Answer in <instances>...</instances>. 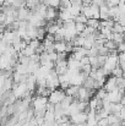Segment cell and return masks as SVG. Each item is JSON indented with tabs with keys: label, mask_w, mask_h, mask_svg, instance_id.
Segmentation results:
<instances>
[{
	"label": "cell",
	"mask_w": 125,
	"mask_h": 126,
	"mask_svg": "<svg viewBox=\"0 0 125 126\" xmlns=\"http://www.w3.org/2000/svg\"><path fill=\"white\" fill-rule=\"evenodd\" d=\"M54 48H55V51L56 53H65L66 51V48H68V43L65 41L63 42H55L54 43Z\"/></svg>",
	"instance_id": "obj_6"
},
{
	"label": "cell",
	"mask_w": 125,
	"mask_h": 126,
	"mask_svg": "<svg viewBox=\"0 0 125 126\" xmlns=\"http://www.w3.org/2000/svg\"><path fill=\"white\" fill-rule=\"evenodd\" d=\"M99 11H101V20H108V18H110L109 6L107 4H103L102 6H99Z\"/></svg>",
	"instance_id": "obj_5"
},
{
	"label": "cell",
	"mask_w": 125,
	"mask_h": 126,
	"mask_svg": "<svg viewBox=\"0 0 125 126\" xmlns=\"http://www.w3.org/2000/svg\"><path fill=\"white\" fill-rule=\"evenodd\" d=\"M71 5H77V6H82L83 5V0H70Z\"/></svg>",
	"instance_id": "obj_19"
},
{
	"label": "cell",
	"mask_w": 125,
	"mask_h": 126,
	"mask_svg": "<svg viewBox=\"0 0 125 126\" xmlns=\"http://www.w3.org/2000/svg\"><path fill=\"white\" fill-rule=\"evenodd\" d=\"M56 16H58L56 9L52 7V6H48V10H47V14H45V20L47 21H55Z\"/></svg>",
	"instance_id": "obj_4"
},
{
	"label": "cell",
	"mask_w": 125,
	"mask_h": 126,
	"mask_svg": "<svg viewBox=\"0 0 125 126\" xmlns=\"http://www.w3.org/2000/svg\"><path fill=\"white\" fill-rule=\"evenodd\" d=\"M87 120H88V115L86 111H79L70 116V121L72 124H86Z\"/></svg>",
	"instance_id": "obj_2"
},
{
	"label": "cell",
	"mask_w": 125,
	"mask_h": 126,
	"mask_svg": "<svg viewBox=\"0 0 125 126\" xmlns=\"http://www.w3.org/2000/svg\"><path fill=\"white\" fill-rule=\"evenodd\" d=\"M106 2H107V5H108L109 7H113V6H119L120 0H107Z\"/></svg>",
	"instance_id": "obj_14"
},
{
	"label": "cell",
	"mask_w": 125,
	"mask_h": 126,
	"mask_svg": "<svg viewBox=\"0 0 125 126\" xmlns=\"http://www.w3.org/2000/svg\"><path fill=\"white\" fill-rule=\"evenodd\" d=\"M119 59H120L122 61H125V51H123V53H119Z\"/></svg>",
	"instance_id": "obj_20"
},
{
	"label": "cell",
	"mask_w": 125,
	"mask_h": 126,
	"mask_svg": "<svg viewBox=\"0 0 125 126\" xmlns=\"http://www.w3.org/2000/svg\"><path fill=\"white\" fill-rule=\"evenodd\" d=\"M80 61H81L82 66H83V65H89V64H91V63H89V56H88V55L83 56V58L81 59V60H80Z\"/></svg>",
	"instance_id": "obj_16"
},
{
	"label": "cell",
	"mask_w": 125,
	"mask_h": 126,
	"mask_svg": "<svg viewBox=\"0 0 125 126\" xmlns=\"http://www.w3.org/2000/svg\"><path fill=\"white\" fill-rule=\"evenodd\" d=\"M112 31L114 33H124V26H122L119 22H115L113 28H112Z\"/></svg>",
	"instance_id": "obj_11"
},
{
	"label": "cell",
	"mask_w": 125,
	"mask_h": 126,
	"mask_svg": "<svg viewBox=\"0 0 125 126\" xmlns=\"http://www.w3.org/2000/svg\"><path fill=\"white\" fill-rule=\"evenodd\" d=\"M123 75H124V70L120 67V65H118V66L112 71V76H115L117 79H118V77H123Z\"/></svg>",
	"instance_id": "obj_10"
},
{
	"label": "cell",
	"mask_w": 125,
	"mask_h": 126,
	"mask_svg": "<svg viewBox=\"0 0 125 126\" xmlns=\"http://www.w3.org/2000/svg\"><path fill=\"white\" fill-rule=\"evenodd\" d=\"M104 89L107 91V92H112V91H114L115 88H118V84H117V77L115 76H109L108 79H107V81H106V83H104Z\"/></svg>",
	"instance_id": "obj_3"
},
{
	"label": "cell",
	"mask_w": 125,
	"mask_h": 126,
	"mask_svg": "<svg viewBox=\"0 0 125 126\" xmlns=\"http://www.w3.org/2000/svg\"><path fill=\"white\" fill-rule=\"evenodd\" d=\"M65 97H66V92L61 88H56L49 94V102L53 104H58V103H61Z\"/></svg>",
	"instance_id": "obj_1"
},
{
	"label": "cell",
	"mask_w": 125,
	"mask_h": 126,
	"mask_svg": "<svg viewBox=\"0 0 125 126\" xmlns=\"http://www.w3.org/2000/svg\"><path fill=\"white\" fill-rule=\"evenodd\" d=\"M106 1H107V0H92V4L98 5V6H102L103 4H107Z\"/></svg>",
	"instance_id": "obj_18"
},
{
	"label": "cell",
	"mask_w": 125,
	"mask_h": 126,
	"mask_svg": "<svg viewBox=\"0 0 125 126\" xmlns=\"http://www.w3.org/2000/svg\"><path fill=\"white\" fill-rule=\"evenodd\" d=\"M41 44H42L41 41H39V39H37V38H36V39H32V41H31V43H30V45H31L32 48H35V49H37V48H38Z\"/></svg>",
	"instance_id": "obj_15"
},
{
	"label": "cell",
	"mask_w": 125,
	"mask_h": 126,
	"mask_svg": "<svg viewBox=\"0 0 125 126\" xmlns=\"http://www.w3.org/2000/svg\"><path fill=\"white\" fill-rule=\"evenodd\" d=\"M75 22H80V23H86L87 25V22H88V18L83 15V14H80V15H77V16H75Z\"/></svg>",
	"instance_id": "obj_12"
},
{
	"label": "cell",
	"mask_w": 125,
	"mask_h": 126,
	"mask_svg": "<svg viewBox=\"0 0 125 126\" xmlns=\"http://www.w3.org/2000/svg\"><path fill=\"white\" fill-rule=\"evenodd\" d=\"M39 4H41L39 0H26V7H28V9L32 10V11H33Z\"/></svg>",
	"instance_id": "obj_8"
},
{
	"label": "cell",
	"mask_w": 125,
	"mask_h": 126,
	"mask_svg": "<svg viewBox=\"0 0 125 126\" xmlns=\"http://www.w3.org/2000/svg\"><path fill=\"white\" fill-rule=\"evenodd\" d=\"M92 0H83V5H91Z\"/></svg>",
	"instance_id": "obj_21"
},
{
	"label": "cell",
	"mask_w": 125,
	"mask_h": 126,
	"mask_svg": "<svg viewBox=\"0 0 125 126\" xmlns=\"http://www.w3.org/2000/svg\"><path fill=\"white\" fill-rule=\"evenodd\" d=\"M86 27H87V25H86V23L76 22V32H77V34H81L83 31L86 30Z\"/></svg>",
	"instance_id": "obj_13"
},
{
	"label": "cell",
	"mask_w": 125,
	"mask_h": 126,
	"mask_svg": "<svg viewBox=\"0 0 125 126\" xmlns=\"http://www.w3.org/2000/svg\"><path fill=\"white\" fill-rule=\"evenodd\" d=\"M118 53H123V51H125V42L120 43V44H118Z\"/></svg>",
	"instance_id": "obj_17"
},
{
	"label": "cell",
	"mask_w": 125,
	"mask_h": 126,
	"mask_svg": "<svg viewBox=\"0 0 125 126\" xmlns=\"http://www.w3.org/2000/svg\"><path fill=\"white\" fill-rule=\"evenodd\" d=\"M112 39L117 43V44H120V43L125 42L124 33H114V32H113V33H112Z\"/></svg>",
	"instance_id": "obj_7"
},
{
	"label": "cell",
	"mask_w": 125,
	"mask_h": 126,
	"mask_svg": "<svg viewBox=\"0 0 125 126\" xmlns=\"http://www.w3.org/2000/svg\"><path fill=\"white\" fill-rule=\"evenodd\" d=\"M44 4H45L47 6H52V7L59 9L60 5H61V0H45Z\"/></svg>",
	"instance_id": "obj_9"
}]
</instances>
